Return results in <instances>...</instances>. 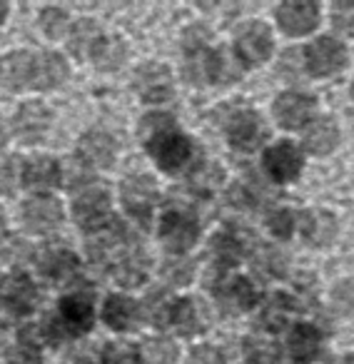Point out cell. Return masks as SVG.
Instances as JSON below:
<instances>
[{
	"mask_svg": "<svg viewBox=\"0 0 354 364\" xmlns=\"http://www.w3.org/2000/svg\"><path fill=\"white\" fill-rule=\"evenodd\" d=\"M289 354L297 362H312L319 354V332L309 324H297V327L289 332Z\"/></svg>",
	"mask_w": 354,
	"mask_h": 364,
	"instance_id": "obj_23",
	"label": "cell"
},
{
	"mask_svg": "<svg viewBox=\"0 0 354 364\" xmlns=\"http://www.w3.org/2000/svg\"><path fill=\"white\" fill-rule=\"evenodd\" d=\"M267 228L272 230L277 237H289V232H292V215H289L287 210H274L267 218Z\"/></svg>",
	"mask_w": 354,
	"mask_h": 364,
	"instance_id": "obj_35",
	"label": "cell"
},
{
	"mask_svg": "<svg viewBox=\"0 0 354 364\" xmlns=\"http://www.w3.org/2000/svg\"><path fill=\"white\" fill-rule=\"evenodd\" d=\"M339 140V130L332 120L322 117V120H314L312 125L304 132V147H307L312 155H327L334 150Z\"/></svg>",
	"mask_w": 354,
	"mask_h": 364,
	"instance_id": "obj_22",
	"label": "cell"
},
{
	"mask_svg": "<svg viewBox=\"0 0 354 364\" xmlns=\"http://www.w3.org/2000/svg\"><path fill=\"white\" fill-rule=\"evenodd\" d=\"M167 324L183 334L198 332V307L193 299H175L170 304V314H167Z\"/></svg>",
	"mask_w": 354,
	"mask_h": 364,
	"instance_id": "obj_26",
	"label": "cell"
},
{
	"mask_svg": "<svg viewBox=\"0 0 354 364\" xmlns=\"http://www.w3.org/2000/svg\"><path fill=\"white\" fill-rule=\"evenodd\" d=\"M220 299L230 309H247L254 304V287L242 277H235L220 289Z\"/></svg>",
	"mask_w": 354,
	"mask_h": 364,
	"instance_id": "obj_25",
	"label": "cell"
},
{
	"mask_svg": "<svg viewBox=\"0 0 354 364\" xmlns=\"http://www.w3.org/2000/svg\"><path fill=\"white\" fill-rule=\"evenodd\" d=\"M13 127H16V135L23 142H38L43 140V135L50 127V112H48V107L43 102H26L16 112Z\"/></svg>",
	"mask_w": 354,
	"mask_h": 364,
	"instance_id": "obj_10",
	"label": "cell"
},
{
	"mask_svg": "<svg viewBox=\"0 0 354 364\" xmlns=\"http://www.w3.org/2000/svg\"><path fill=\"white\" fill-rule=\"evenodd\" d=\"M269 53H272V36H269V28L262 26V23H252L237 36V55L247 65L264 63Z\"/></svg>",
	"mask_w": 354,
	"mask_h": 364,
	"instance_id": "obj_8",
	"label": "cell"
},
{
	"mask_svg": "<svg viewBox=\"0 0 354 364\" xmlns=\"http://www.w3.org/2000/svg\"><path fill=\"white\" fill-rule=\"evenodd\" d=\"M175 130V122H172V115H165V112H152V115H145L140 122V137L145 145H150L152 140H157L165 132Z\"/></svg>",
	"mask_w": 354,
	"mask_h": 364,
	"instance_id": "obj_29",
	"label": "cell"
},
{
	"mask_svg": "<svg viewBox=\"0 0 354 364\" xmlns=\"http://www.w3.org/2000/svg\"><path fill=\"white\" fill-rule=\"evenodd\" d=\"M135 87L140 90V95L145 97V100H152V102L165 100L172 92L170 73H167V68L155 65V63L142 65L140 70L135 73Z\"/></svg>",
	"mask_w": 354,
	"mask_h": 364,
	"instance_id": "obj_16",
	"label": "cell"
},
{
	"mask_svg": "<svg viewBox=\"0 0 354 364\" xmlns=\"http://www.w3.org/2000/svg\"><path fill=\"white\" fill-rule=\"evenodd\" d=\"M102 364H140V357L130 344L112 342L102 347Z\"/></svg>",
	"mask_w": 354,
	"mask_h": 364,
	"instance_id": "obj_33",
	"label": "cell"
},
{
	"mask_svg": "<svg viewBox=\"0 0 354 364\" xmlns=\"http://www.w3.org/2000/svg\"><path fill=\"white\" fill-rule=\"evenodd\" d=\"M222 70V60H220V53L208 50V48H195L188 58V77L193 82H215Z\"/></svg>",
	"mask_w": 354,
	"mask_h": 364,
	"instance_id": "obj_20",
	"label": "cell"
},
{
	"mask_svg": "<svg viewBox=\"0 0 354 364\" xmlns=\"http://www.w3.org/2000/svg\"><path fill=\"white\" fill-rule=\"evenodd\" d=\"M3 235H6V215L0 210V240H3Z\"/></svg>",
	"mask_w": 354,
	"mask_h": 364,
	"instance_id": "obj_44",
	"label": "cell"
},
{
	"mask_svg": "<svg viewBox=\"0 0 354 364\" xmlns=\"http://www.w3.org/2000/svg\"><path fill=\"white\" fill-rule=\"evenodd\" d=\"M157 185L145 175H132L125 177L120 188V198L125 203L127 213L137 220H145L152 213V205L157 203Z\"/></svg>",
	"mask_w": 354,
	"mask_h": 364,
	"instance_id": "obj_5",
	"label": "cell"
},
{
	"mask_svg": "<svg viewBox=\"0 0 354 364\" xmlns=\"http://www.w3.org/2000/svg\"><path fill=\"white\" fill-rule=\"evenodd\" d=\"M137 357H140L142 364H175L177 347L172 339H165V337L147 339Z\"/></svg>",
	"mask_w": 354,
	"mask_h": 364,
	"instance_id": "obj_27",
	"label": "cell"
},
{
	"mask_svg": "<svg viewBox=\"0 0 354 364\" xmlns=\"http://www.w3.org/2000/svg\"><path fill=\"white\" fill-rule=\"evenodd\" d=\"M344 63H347V53L339 41L317 38L307 48V70L312 75H332V73L342 70Z\"/></svg>",
	"mask_w": 354,
	"mask_h": 364,
	"instance_id": "obj_7",
	"label": "cell"
},
{
	"mask_svg": "<svg viewBox=\"0 0 354 364\" xmlns=\"http://www.w3.org/2000/svg\"><path fill=\"white\" fill-rule=\"evenodd\" d=\"M110 215V195L102 188H85L73 203V218L80 228L85 230H100L107 225Z\"/></svg>",
	"mask_w": 354,
	"mask_h": 364,
	"instance_id": "obj_2",
	"label": "cell"
},
{
	"mask_svg": "<svg viewBox=\"0 0 354 364\" xmlns=\"http://www.w3.org/2000/svg\"><path fill=\"white\" fill-rule=\"evenodd\" d=\"M102 41L100 31H97L95 23L90 21H82L73 28V36H70V48L75 55H92V50L97 48V43Z\"/></svg>",
	"mask_w": 354,
	"mask_h": 364,
	"instance_id": "obj_28",
	"label": "cell"
},
{
	"mask_svg": "<svg viewBox=\"0 0 354 364\" xmlns=\"http://www.w3.org/2000/svg\"><path fill=\"white\" fill-rule=\"evenodd\" d=\"M60 327L80 334L92 327V302L85 294H68L60 302Z\"/></svg>",
	"mask_w": 354,
	"mask_h": 364,
	"instance_id": "obj_14",
	"label": "cell"
},
{
	"mask_svg": "<svg viewBox=\"0 0 354 364\" xmlns=\"http://www.w3.org/2000/svg\"><path fill=\"white\" fill-rule=\"evenodd\" d=\"M334 235V223L329 215L324 213H312L304 215V237L312 242H327Z\"/></svg>",
	"mask_w": 354,
	"mask_h": 364,
	"instance_id": "obj_31",
	"label": "cell"
},
{
	"mask_svg": "<svg viewBox=\"0 0 354 364\" xmlns=\"http://www.w3.org/2000/svg\"><path fill=\"white\" fill-rule=\"evenodd\" d=\"M102 319L110 329L115 332H125V329L135 327L137 319V304L130 297H122V294H112L102 304Z\"/></svg>",
	"mask_w": 354,
	"mask_h": 364,
	"instance_id": "obj_19",
	"label": "cell"
},
{
	"mask_svg": "<svg viewBox=\"0 0 354 364\" xmlns=\"http://www.w3.org/2000/svg\"><path fill=\"white\" fill-rule=\"evenodd\" d=\"M70 68L58 53L38 55V85L36 87H58L68 77Z\"/></svg>",
	"mask_w": 354,
	"mask_h": 364,
	"instance_id": "obj_24",
	"label": "cell"
},
{
	"mask_svg": "<svg viewBox=\"0 0 354 364\" xmlns=\"http://www.w3.org/2000/svg\"><path fill=\"white\" fill-rule=\"evenodd\" d=\"M200 235V228L198 223L193 220V215L185 213V210H170L165 213L160 223V240L167 250L172 252H185L195 245Z\"/></svg>",
	"mask_w": 354,
	"mask_h": 364,
	"instance_id": "obj_1",
	"label": "cell"
},
{
	"mask_svg": "<svg viewBox=\"0 0 354 364\" xmlns=\"http://www.w3.org/2000/svg\"><path fill=\"white\" fill-rule=\"evenodd\" d=\"M90 58L95 60V65L100 68V70H115L122 60V43L102 38V41L97 43L95 50H92Z\"/></svg>",
	"mask_w": 354,
	"mask_h": 364,
	"instance_id": "obj_32",
	"label": "cell"
},
{
	"mask_svg": "<svg viewBox=\"0 0 354 364\" xmlns=\"http://www.w3.org/2000/svg\"><path fill=\"white\" fill-rule=\"evenodd\" d=\"M16 188V167L11 162H0V193H13Z\"/></svg>",
	"mask_w": 354,
	"mask_h": 364,
	"instance_id": "obj_39",
	"label": "cell"
},
{
	"mask_svg": "<svg viewBox=\"0 0 354 364\" xmlns=\"http://www.w3.org/2000/svg\"><path fill=\"white\" fill-rule=\"evenodd\" d=\"M11 364H38L36 359H31V354H26V357H18V359H13Z\"/></svg>",
	"mask_w": 354,
	"mask_h": 364,
	"instance_id": "obj_43",
	"label": "cell"
},
{
	"mask_svg": "<svg viewBox=\"0 0 354 364\" xmlns=\"http://www.w3.org/2000/svg\"><path fill=\"white\" fill-rule=\"evenodd\" d=\"M264 170L274 182H289L299 175L302 170V157L289 142H279V145L269 147L264 152Z\"/></svg>",
	"mask_w": 354,
	"mask_h": 364,
	"instance_id": "obj_9",
	"label": "cell"
},
{
	"mask_svg": "<svg viewBox=\"0 0 354 364\" xmlns=\"http://www.w3.org/2000/svg\"><path fill=\"white\" fill-rule=\"evenodd\" d=\"M38 302V287L28 274H8L0 282V307L8 309L11 314H31Z\"/></svg>",
	"mask_w": 354,
	"mask_h": 364,
	"instance_id": "obj_3",
	"label": "cell"
},
{
	"mask_svg": "<svg viewBox=\"0 0 354 364\" xmlns=\"http://www.w3.org/2000/svg\"><path fill=\"white\" fill-rule=\"evenodd\" d=\"M6 142V130H3V122H0V145Z\"/></svg>",
	"mask_w": 354,
	"mask_h": 364,
	"instance_id": "obj_45",
	"label": "cell"
},
{
	"mask_svg": "<svg viewBox=\"0 0 354 364\" xmlns=\"http://www.w3.org/2000/svg\"><path fill=\"white\" fill-rule=\"evenodd\" d=\"M165 272L172 277V282L183 284V282H188L190 274H193V264H185V267H180L177 262H172V264H167V267H165Z\"/></svg>",
	"mask_w": 354,
	"mask_h": 364,
	"instance_id": "obj_41",
	"label": "cell"
},
{
	"mask_svg": "<svg viewBox=\"0 0 354 364\" xmlns=\"http://www.w3.org/2000/svg\"><path fill=\"white\" fill-rule=\"evenodd\" d=\"M6 82L16 90L38 85V55L31 50H18L6 60Z\"/></svg>",
	"mask_w": 354,
	"mask_h": 364,
	"instance_id": "obj_12",
	"label": "cell"
},
{
	"mask_svg": "<svg viewBox=\"0 0 354 364\" xmlns=\"http://www.w3.org/2000/svg\"><path fill=\"white\" fill-rule=\"evenodd\" d=\"M188 364H225V359L215 347H198L193 349Z\"/></svg>",
	"mask_w": 354,
	"mask_h": 364,
	"instance_id": "obj_36",
	"label": "cell"
},
{
	"mask_svg": "<svg viewBox=\"0 0 354 364\" xmlns=\"http://www.w3.org/2000/svg\"><path fill=\"white\" fill-rule=\"evenodd\" d=\"M38 264H41V272L45 274L48 279H53V282H68V279L77 272V257L60 247L48 250V252L38 259Z\"/></svg>",
	"mask_w": 354,
	"mask_h": 364,
	"instance_id": "obj_21",
	"label": "cell"
},
{
	"mask_svg": "<svg viewBox=\"0 0 354 364\" xmlns=\"http://www.w3.org/2000/svg\"><path fill=\"white\" fill-rule=\"evenodd\" d=\"M317 6L307 3V0H292V3H284L277 11L279 28L289 36H304L317 26Z\"/></svg>",
	"mask_w": 354,
	"mask_h": 364,
	"instance_id": "obj_11",
	"label": "cell"
},
{
	"mask_svg": "<svg viewBox=\"0 0 354 364\" xmlns=\"http://www.w3.org/2000/svg\"><path fill=\"white\" fill-rule=\"evenodd\" d=\"M215 250H218V255H220V259H222V262H235V259H237V255H240V247H237V242H235L232 237H218Z\"/></svg>",
	"mask_w": 354,
	"mask_h": 364,
	"instance_id": "obj_38",
	"label": "cell"
},
{
	"mask_svg": "<svg viewBox=\"0 0 354 364\" xmlns=\"http://www.w3.org/2000/svg\"><path fill=\"white\" fill-rule=\"evenodd\" d=\"M334 23H337L339 31L354 33V3H342V6L334 8Z\"/></svg>",
	"mask_w": 354,
	"mask_h": 364,
	"instance_id": "obj_37",
	"label": "cell"
},
{
	"mask_svg": "<svg viewBox=\"0 0 354 364\" xmlns=\"http://www.w3.org/2000/svg\"><path fill=\"white\" fill-rule=\"evenodd\" d=\"M262 137V122L254 112H237L227 125V140L237 150H252Z\"/></svg>",
	"mask_w": 354,
	"mask_h": 364,
	"instance_id": "obj_18",
	"label": "cell"
},
{
	"mask_svg": "<svg viewBox=\"0 0 354 364\" xmlns=\"http://www.w3.org/2000/svg\"><path fill=\"white\" fill-rule=\"evenodd\" d=\"M147 150L152 152V157H155V162L162 170L175 172L190 160V155H193V142L185 135H180V132L170 130L157 137V140H152L150 145H147Z\"/></svg>",
	"mask_w": 354,
	"mask_h": 364,
	"instance_id": "obj_4",
	"label": "cell"
},
{
	"mask_svg": "<svg viewBox=\"0 0 354 364\" xmlns=\"http://www.w3.org/2000/svg\"><path fill=\"white\" fill-rule=\"evenodd\" d=\"M8 11H11V8H8V3H6V0H0V26H3V23H6Z\"/></svg>",
	"mask_w": 354,
	"mask_h": 364,
	"instance_id": "obj_42",
	"label": "cell"
},
{
	"mask_svg": "<svg viewBox=\"0 0 354 364\" xmlns=\"http://www.w3.org/2000/svg\"><path fill=\"white\" fill-rule=\"evenodd\" d=\"M115 274L122 284H137L145 274V267H142L140 257H122L115 267Z\"/></svg>",
	"mask_w": 354,
	"mask_h": 364,
	"instance_id": "obj_34",
	"label": "cell"
},
{
	"mask_svg": "<svg viewBox=\"0 0 354 364\" xmlns=\"http://www.w3.org/2000/svg\"><path fill=\"white\" fill-rule=\"evenodd\" d=\"M41 26L48 38L58 41V38H65V33L70 31V16L63 8H45L41 13Z\"/></svg>",
	"mask_w": 354,
	"mask_h": 364,
	"instance_id": "obj_30",
	"label": "cell"
},
{
	"mask_svg": "<svg viewBox=\"0 0 354 364\" xmlns=\"http://www.w3.org/2000/svg\"><path fill=\"white\" fill-rule=\"evenodd\" d=\"M63 172L55 157H33L23 165L21 180L26 182V188L33 190H50L60 182Z\"/></svg>",
	"mask_w": 354,
	"mask_h": 364,
	"instance_id": "obj_15",
	"label": "cell"
},
{
	"mask_svg": "<svg viewBox=\"0 0 354 364\" xmlns=\"http://www.w3.org/2000/svg\"><path fill=\"white\" fill-rule=\"evenodd\" d=\"M334 297H337V302L342 304L344 309L354 312V282H344L342 287H337Z\"/></svg>",
	"mask_w": 354,
	"mask_h": 364,
	"instance_id": "obj_40",
	"label": "cell"
},
{
	"mask_svg": "<svg viewBox=\"0 0 354 364\" xmlns=\"http://www.w3.org/2000/svg\"><path fill=\"white\" fill-rule=\"evenodd\" d=\"M339 364H354V357H344V359H342V362H339Z\"/></svg>",
	"mask_w": 354,
	"mask_h": 364,
	"instance_id": "obj_46",
	"label": "cell"
},
{
	"mask_svg": "<svg viewBox=\"0 0 354 364\" xmlns=\"http://www.w3.org/2000/svg\"><path fill=\"white\" fill-rule=\"evenodd\" d=\"M314 110V102L307 95H299V92H282L274 102V117L279 120L282 127H302L309 120Z\"/></svg>",
	"mask_w": 354,
	"mask_h": 364,
	"instance_id": "obj_13",
	"label": "cell"
},
{
	"mask_svg": "<svg viewBox=\"0 0 354 364\" xmlns=\"http://www.w3.org/2000/svg\"><path fill=\"white\" fill-rule=\"evenodd\" d=\"M115 140H112L107 132L102 130H92L85 132L80 140V157L87 162V165L95 167H110L115 162Z\"/></svg>",
	"mask_w": 354,
	"mask_h": 364,
	"instance_id": "obj_17",
	"label": "cell"
},
{
	"mask_svg": "<svg viewBox=\"0 0 354 364\" xmlns=\"http://www.w3.org/2000/svg\"><path fill=\"white\" fill-rule=\"evenodd\" d=\"M23 220L31 232L48 235L63 223V208L50 195H38L23 205Z\"/></svg>",
	"mask_w": 354,
	"mask_h": 364,
	"instance_id": "obj_6",
	"label": "cell"
}]
</instances>
